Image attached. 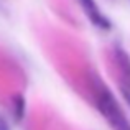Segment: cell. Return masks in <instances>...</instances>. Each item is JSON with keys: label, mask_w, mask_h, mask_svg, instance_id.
Instances as JSON below:
<instances>
[{"label": "cell", "mask_w": 130, "mask_h": 130, "mask_svg": "<svg viewBox=\"0 0 130 130\" xmlns=\"http://www.w3.org/2000/svg\"><path fill=\"white\" fill-rule=\"evenodd\" d=\"M120 92H122V95H124L125 102H127V104H128V107H130V89H128V87L120 86Z\"/></svg>", "instance_id": "cell-5"}, {"label": "cell", "mask_w": 130, "mask_h": 130, "mask_svg": "<svg viewBox=\"0 0 130 130\" xmlns=\"http://www.w3.org/2000/svg\"><path fill=\"white\" fill-rule=\"evenodd\" d=\"M25 110H26V102L23 95H15L13 97V115L17 120H22L25 117Z\"/></svg>", "instance_id": "cell-4"}, {"label": "cell", "mask_w": 130, "mask_h": 130, "mask_svg": "<svg viewBox=\"0 0 130 130\" xmlns=\"http://www.w3.org/2000/svg\"><path fill=\"white\" fill-rule=\"evenodd\" d=\"M79 3H81V8L86 13L87 20L95 28L102 30V31H109V30L112 28L110 20L101 12V8H99V5L95 3V0H79Z\"/></svg>", "instance_id": "cell-2"}, {"label": "cell", "mask_w": 130, "mask_h": 130, "mask_svg": "<svg viewBox=\"0 0 130 130\" xmlns=\"http://www.w3.org/2000/svg\"><path fill=\"white\" fill-rule=\"evenodd\" d=\"M114 56H115V61H117L119 69H120L122 77H124L120 86L130 89V56L127 54V51L122 46H119V44L114 48Z\"/></svg>", "instance_id": "cell-3"}, {"label": "cell", "mask_w": 130, "mask_h": 130, "mask_svg": "<svg viewBox=\"0 0 130 130\" xmlns=\"http://www.w3.org/2000/svg\"><path fill=\"white\" fill-rule=\"evenodd\" d=\"M97 109L102 114V117L109 122L112 130H130V122L127 120L120 104L117 102L115 95L109 91L107 86L99 83L97 87V95H95Z\"/></svg>", "instance_id": "cell-1"}, {"label": "cell", "mask_w": 130, "mask_h": 130, "mask_svg": "<svg viewBox=\"0 0 130 130\" xmlns=\"http://www.w3.org/2000/svg\"><path fill=\"white\" fill-rule=\"evenodd\" d=\"M0 130H10V127H8V124H7V120L0 115Z\"/></svg>", "instance_id": "cell-6"}]
</instances>
